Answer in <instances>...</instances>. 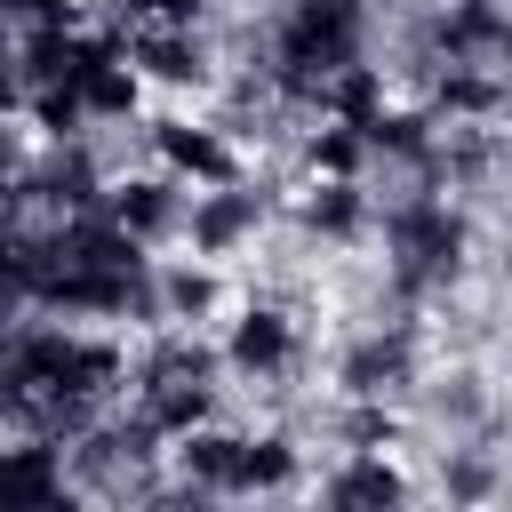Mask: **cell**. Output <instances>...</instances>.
I'll return each instance as SVG.
<instances>
[{
    "mask_svg": "<svg viewBox=\"0 0 512 512\" xmlns=\"http://www.w3.org/2000/svg\"><path fill=\"white\" fill-rule=\"evenodd\" d=\"M208 336H216V368H224L232 392H280V384L312 360L304 312H296L280 288H240L232 312H224Z\"/></svg>",
    "mask_w": 512,
    "mask_h": 512,
    "instance_id": "6da1fadb",
    "label": "cell"
},
{
    "mask_svg": "<svg viewBox=\"0 0 512 512\" xmlns=\"http://www.w3.org/2000/svg\"><path fill=\"white\" fill-rule=\"evenodd\" d=\"M424 336L416 320H360L336 352H328V400H408L424 384Z\"/></svg>",
    "mask_w": 512,
    "mask_h": 512,
    "instance_id": "7a4b0ae2",
    "label": "cell"
},
{
    "mask_svg": "<svg viewBox=\"0 0 512 512\" xmlns=\"http://www.w3.org/2000/svg\"><path fill=\"white\" fill-rule=\"evenodd\" d=\"M144 160L168 168L176 184H232V176H256L248 144L216 120V112H144Z\"/></svg>",
    "mask_w": 512,
    "mask_h": 512,
    "instance_id": "3957f363",
    "label": "cell"
},
{
    "mask_svg": "<svg viewBox=\"0 0 512 512\" xmlns=\"http://www.w3.org/2000/svg\"><path fill=\"white\" fill-rule=\"evenodd\" d=\"M280 224V192H256V176H232V184H200L184 200V232L176 248L192 256H216V264H240L256 256V240Z\"/></svg>",
    "mask_w": 512,
    "mask_h": 512,
    "instance_id": "277c9868",
    "label": "cell"
},
{
    "mask_svg": "<svg viewBox=\"0 0 512 512\" xmlns=\"http://www.w3.org/2000/svg\"><path fill=\"white\" fill-rule=\"evenodd\" d=\"M304 496L312 504H344V512L416 504L424 496V464H416V448H320Z\"/></svg>",
    "mask_w": 512,
    "mask_h": 512,
    "instance_id": "5b68a950",
    "label": "cell"
},
{
    "mask_svg": "<svg viewBox=\"0 0 512 512\" xmlns=\"http://www.w3.org/2000/svg\"><path fill=\"white\" fill-rule=\"evenodd\" d=\"M496 136H512V64H504V88H496Z\"/></svg>",
    "mask_w": 512,
    "mask_h": 512,
    "instance_id": "8992f818",
    "label": "cell"
}]
</instances>
